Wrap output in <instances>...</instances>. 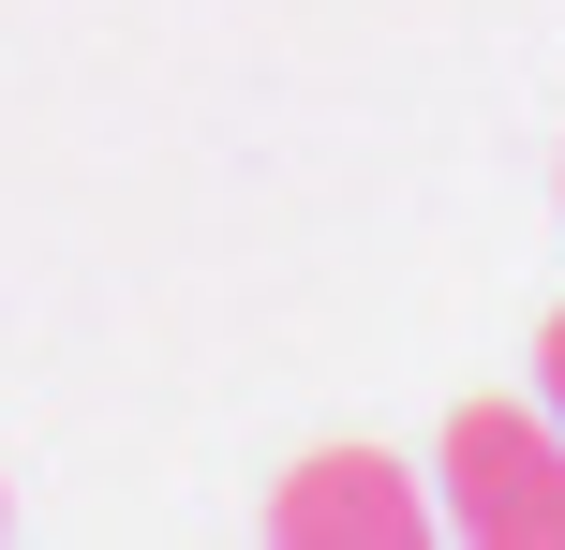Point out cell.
<instances>
[{"label":"cell","mask_w":565,"mask_h":550,"mask_svg":"<svg viewBox=\"0 0 565 550\" xmlns=\"http://www.w3.org/2000/svg\"><path fill=\"white\" fill-rule=\"evenodd\" d=\"M447 506L431 521L477 550H565V417L551 402H461L447 417Z\"/></svg>","instance_id":"cell-1"},{"label":"cell","mask_w":565,"mask_h":550,"mask_svg":"<svg viewBox=\"0 0 565 550\" xmlns=\"http://www.w3.org/2000/svg\"><path fill=\"white\" fill-rule=\"evenodd\" d=\"M268 536L282 550H417L431 536V492L387 462V446H312V462L268 492Z\"/></svg>","instance_id":"cell-2"},{"label":"cell","mask_w":565,"mask_h":550,"mask_svg":"<svg viewBox=\"0 0 565 550\" xmlns=\"http://www.w3.org/2000/svg\"><path fill=\"white\" fill-rule=\"evenodd\" d=\"M536 402H551V417H565V313H551V327H536Z\"/></svg>","instance_id":"cell-3"},{"label":"cell","mask_w":565,"mask_h":550,"mask_svg":"<svg viewBox=\"0 0 565 550\" xmlns=\"http://www.w3.org/2000/svg\"><path fill=\"white\" fill-rule=\"evenodd\" d=\"M0 521H15V506H0Z\"/></svg>","instance_id":"cell-4"}]
</instances>
